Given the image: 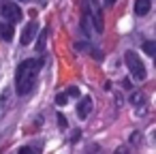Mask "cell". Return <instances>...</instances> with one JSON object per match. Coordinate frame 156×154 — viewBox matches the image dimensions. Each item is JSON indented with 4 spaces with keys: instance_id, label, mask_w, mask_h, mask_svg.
<instances>
[{
    "instance_id": "1",
    "label": "cell",
    "mask_w": 156,
    "mask_h": 154,
    "mask_svg": "<svg viewBox=\"0 0 156 154\" xmlns=\"http://www.w3.org/2000/svg\"><path fill=\"white\" fill-rule=\"evenodd\" d=\"M41 64H43V60L28 58V60H24V62L17 66V73H15V92H17L20 96L32 92V88H34V84H37V75H39Z\"/></svg>"
},
{
    "instance_id": "2",
    "label": "cell",
    "mask_w": 156,
    "mask_h": 154,
    "mask_svg": "<svg viewBox=\"0 0 156 154\" xmlns=\"http://www.w3.org/2000/svg\"><path fill=\"white\" fill-rule=\"evenodd\" d=\"M124 60H126V66H128V71H130V75H133L135 79L143 81V79L147 77L145 66H143V62L139 60V56H137L135 52H126V54H124Z\"/></svg>"
},
{
    "instance_id": "3",
    "label": "cell",
    "mask_w": 156,
    "mask_h": 154,
    "mask_svg": "<svg viewBox=\"0 0 156 154\" xmlns=\"http://www.w3.org/2000/svg\"><path fill=\"white\" fill-rule=\"evenodd\" d=\"M0 15L9 24H17L22 20V9H20V5L11 2V0H0Z\"/></svg>"
},
{
    "instance_id": "4",
    "label": "cell",
    "mask_w": 156,
    "mask_h": 154,
    "mask_svg": "<svg viewBox=\"0 0 156 154\" xmlns=\"http://www.w3.org/2000/svg\"><path fill=\"white\" fill-rule=\"evenodd\" d=\"M86 11H88V15H90V20L94 22V30L96 32H103V13H101V7H98V2L96 0H88V7H86Z\"/></svg>"
},
{
    "instance_id": "5",
    "label": "cell",
    "mask_w": 156,
    "mask_h": 154,
    "mask_svg": "<svg viewBox=\"0 0 156 154\" xmlns=\"http://www.w3.org/2000/svg\"><path fill=\"white\" fill-rule=\"evenodd\" d=\"M37 32H39V24H37V22H28L26 28H24V32H22V39H20L22 45H30V43L34 41Z\"/></svg>"
},
{
    "instance_id": "6",
    "label": "cell",
    "mask_w": 156,
    "mask_h": 154,
    "mask_svg": "<svg viewBox=\"0 0 156 154\" xmlns=\"http://www.w3.org/2000/svg\"><path fill=\"white\" fill-rule=\"evenodd\" d=\"M92 111V98L90 96H83L79 103H77V116L79 118H88Z\"/></svg>"
},
{
    "instance_id": "7",
    "label": "cell",
    "mask_w": 156,
    "mask_h": 154,
    "mask_svg": "<svg viewBox=\"0 0 156 154\" xmlns=\"http://www.w3.org/2000/svg\"><path fill=\"white\" fill-rule=\"evenodd\" d=\"M152 9V0H135V11L137 15H147Z\"/></svg>"
},
{
    "instance_id": "8",
    "label": "cell",
    "mask_w": 156,
    "mask_h": 154,
    "mask_svg": "<svg viewBox=\"0 0 156 154\" xmlns=\"http://www.w3.org/2000/svg\"><path fill=\"white\" fill-rule=\"evenodd\" d=\"M13 24L5 22V24H0V37H2L5 41H13Z\"/></svg>"
},
{
    "instance_id": "9",
    "label": "cell",
    "mask_w": 156,
    "mask_h": 154,
    "mask_svg": "<svg viewBox=\"0 0 156 154\" xmlns=\"http://www.w3.org/2000/svg\"><path fill=\"white\" fill-rule=\"evenodd\" d=\"M143 52H145L147 56H154V54H156V43H154V41H145V43H143Z\"/></svg>"
},
{
    "instance_id": "10",
    "label": "cell",
    "mask_w": 156,
    "mask_h": 154,
    "mask_svg": "<svg viewBox=\"0 0 156 154\" xmlns=\"http://www.w3.org/2000/svg\"><path fill=\"white\" fill-rule=\"evenodd\" d=\"M130 101H133V105H137V107H141V105L145 103V96H143L141 92H133V96H130Z\"/></svg>"
},
{
    "instance_id": "11",
    "label": "cell",
    "mask_w": 156,
    "mask_h": 154,
    "mask_svg": "<svg viewBox=\"0 0 156 154\" xmlns=\"http://www.w3.org/2000/svg\"><path fill=\"white\" fill-rule=\"evenodd\" d=\"M45 41H47V30H43L39 34V45H37V52H43L45 49Z\"/></svg>"
},
{
    "instance_id": "12",
    "label": "cell",
    "mask_w": 156,
    "mask_h": 154,
    "mask_svg": "<svg viewBox=\"0 0 156 154\" xmlns=\"http://www.w3.org/2000/svg\"><path fill=\"white\" fill-rule=\"evenodd\" d=\"M66 98H69L66 94H58V96H56V103H58V105L62 107V105H66Z\"/></svg>"
},
{
    "instance_id": "13",
    "label": "cell",
    "mask_w": 156,
    "mask_h": 154,
    "mask_svg": "<svg viewBox=\"0 0 156 154\" xmlns=\"http://www.w3.org/2000/svg\"><path fill=\"white\" fill-rule=\"evenodd\" d=\"M66 96H79V90L73 86V88H69V90H66Z\"/></svg>"
},
{
    "instance_id": "14",
    "label": "cell",
    "mask_w": 156,
    "mask_h": 154,
    "mask_svg": "<svg viewBox=\"0 0 156 154\" xmlns=\"http://www.w3.org/2000/svg\"><path fill=\"white\" fill-rule=\"evenodd\" d=\"M58 124H60V128H66V118L64 116H58Z\"/></svg>"
},
{
    "instance_id": "15",
    "label": "cell",
    "mask_w": 156,
    "mask_h": 154,
    "mask_svg": "<svg viewBox=\"0 0 156 154\" xmlns=\"http://www.w3.org/2000/svg\"><path fill=\"white\" fill-rule=\"evenodd\" d=\"M122 88H124V90H130V88H133V86H130V79H122Z\"/></svg>"
},
{
    "instance_id": "16",
    "label": "cell",
    "mask_w": 156,
    "mask_h": 154,
    "mask_svg": "<svg viewBox=\"0 0 156 154\" xmlns=\"http://www.w3.org/2000/svg\"><path fill=\"white\" fill-rule=\"evenodd\" d=\"M17 154H32V150H30V148H20Z\"/></svg>"
},
{
    "instance_id": "17",
    "label": "cell",
    "mask_w": 156,
    "mask_h": 154,
    "mask_svg": "<svg viewBox=\"0 0 156 154\" xmlns=\"http://www.w3.org/2000/svg\"><path fill=\"white\" fill-rule=\"evenodd\" d=\"M115 154H128V150H126V148H118Z\"/></svg>"
},
{
    "instance_id": "18",
    "label": "cell",
    "mask_w": 156,
    "mask_h": 154,
    "mask_svg": "<svg viewBox=\"0 0 156 154\" xmlns=\"http://www.w3.org/2000/svg\"><path fill=\"white\" fill-rule=\"evenodd\" d=\"M115 5V0H105V7H113Z\"/></svg>"
},
{
    "instance_id": "19",
    "label": "cell",
    "mask_w": 156,
    "mask_h": 154,
    "mask_svg": "<svg viewBox=\"0 0 156 154\" xmlns=\"http://www.w3.org/2000/svg\"><path fill=\"white\" fill-rule=\"evenodd\" d=\"M22 2H28V0H22Z\"/></svg>"
}]
</instances>
